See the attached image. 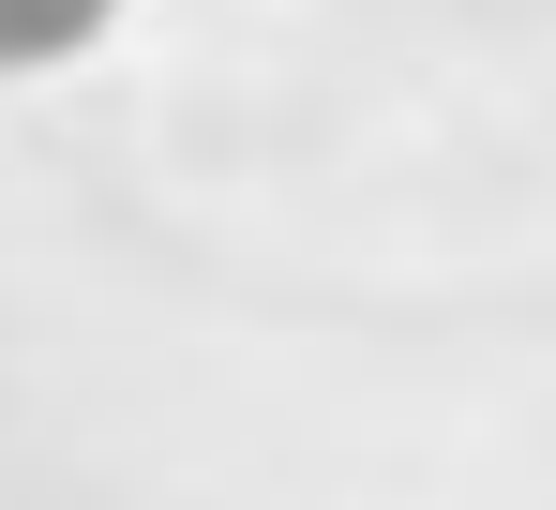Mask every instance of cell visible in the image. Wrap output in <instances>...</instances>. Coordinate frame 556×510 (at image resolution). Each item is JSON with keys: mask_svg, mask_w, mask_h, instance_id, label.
<instances>
[{"mask_svg": "<svg viewBox=\"0 0 556 510\" xmlns=\"http://www.w3.org/2000/svg\"><path fill=\"white\" fill-rule=\"evenodd\" d=\"M121 0H0V76H46V61H76Z\"/></svg>", "mask_w": 556, "mask_h": 510, "instance_id": "1", "label": "cell"}]
</instances>
